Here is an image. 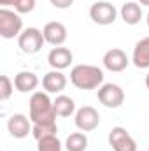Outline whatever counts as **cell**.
<instances>
[{
	"instance_id": "5bb4252c",
	"label": "cell",
	"mask_w": 149,
	"mask_h": 151,
	"mask_svg": "<svg viewBox=\"0 0 149 151\" xmlns=\"http://www.w3.org/2000/svg\"><path fill=\"white\" fill-rule=\"evenodd\" d=\"M39 86V77L35 72L30 70H21L14 76V88L19 93H30Z\"/></svg>"
},
{
	"instance_id": "277c9868",
	"label": "cell",
	"mask_w": 149,
	"mask_h": 151,
	"mask_svg": "<svg viewBox=\"0 0 149 151\" xmlns=\"http://www.w3.org/2000/svg\"><path fill=\"white\" fill-rule=\"evenodd\" d=\"M46 39L42 35V30H39L35 27H28L21 32V35L18 37V46L23 53L27 55H35L40 51V47L44 46Z\"/></svg>"
},
{
	"instance_id": "8fae6325",
	"label": "cell",
	"mask_w": 149,
	"mask_h": 151,
	"mask_svg": "<svg viewBox=\"0 0 149 151\" xmlns=\"http://www.w3.org/2000/svg\"><path fill=\"white\" fill-rule=\"evenodd\" d=\"M74 60V55L69 47H63V46H56L49 51L47 55V63L54 69V70H63L67 67H70Z\"/></svg>"
},
{
	"instance_id": "9a60e30c",
	"label": "cell",
	"mask_w": 149,
	"mask_h": 151,
	"mask_svg": "<svg viewBox=\"0 0 149 151\" xmlns=\"http://www.w3.org/2000/svg\"><path fill=\"white\" fill-rule=\"evenodd\" d=\"M132 62L137 69H149V37L140 39L135 44Z\"/></svg>"
},
{
	"instance_id": "30bf717a",
	"label": "cell",
	"mask_w": 149,
	"mask_h": 151,
	"mask_svg": "<svg viewBox=\"0 0 149 151\" xmlns=\"http://www.w3.org/2000/svg\"><path fill=\"white\" fill-rule=\"evenodd\" d=\"M102 62H104V67H105L107 70H111V72H123V70L128 67V63H130L126 53H125L123 49H119V47L109 49V51L104 55V60H102Z\"/></svg>"
},
{
	"instance_id": "cb8c5ba5",
	"label": "cell",
	"mask_w": 149,
	"mask_h": 151,
	"mask_svg": "<svg viewBox=\"0 0 149 151\" xmlns=\"http://www.w3.org/2000/svg\"><path fill=\"white\" fill-rule=\"evenodd\" d=\"M0 5H14V0H0Z\"/></svg>"
},
{
	"instance_id": "44dd1931",
	"label": "cell",
	"mask_w": 149,
	"mask_h": 151,
	"mask_svg": "<svg viewBox=\"0 0 149 151\" xmlns=\"http://www.w3.org/2000/svg\"><path fill=\"white\" fill-rule=\"evenodd\" d=\"M14 81L9 79V76H0V100H7L12 95Z\"/></svg>"
},
{
	"instance_id": "2e32d148",
	"label": "cell",
	"mask_w": 149,
	"mask_h": 151,
	"mask_svg": "<svg viewBox=\"0 0 149 151\" xmlns=\"http://www.w3.org/2000/svg\"><path fill=\"white\" fill-rule=\"evenodd\" d=\"M119 14H121V19H123L126 25H132V27L137 25V23H140V19H142V9H140V5L135 4V2H126V4H123Z\"/></svg>"
},
{
	"instance_id": "d6986e66",
	"label": "cell",
	"mask_w": 149,
	"mask_h": 151,
	"mask_svg": "<svg viewBox=\"0 0 149 151\" xmlns=\"http://www.w3.org/2000/svg\"><path fill=\"white\" fill-rule=\"evenodd\" d=\"M37 151H62V142L56 135L42 137L37 141Z\"/></svg>"
},
{
	"instance_id": "8992f818",
	"label": "cell",
	"mask_w": 149,
	"mask_h": 151,
	"mask_svg": "<svg viewBox=\"0 0 149 151\" xmlns=\"http://www.w3.org/2000/svg\"><path fill=\"white\" fill-rule=\"evenodd\" d=\"M116 16H117V11L109 0H98L90 7V18L97 25H102V27L112 25L116 21Z\"/></svg>"
},
{
	"instance_id": "83f0119b",
	"label": "cell",
	"mask_w": 149,
	"mask_h": 151,
	"mask_svg": "<svg viewBox=\"0 0 149 151\" xmlns=\"http://www.w3.org/2000/svg\"><path fill=\"white\" fill-rule=\"evenodd\" d=\"M148 151H149V150H148Z\"/></svg>"
},
{
	"instance_id": "4fadbf2b",
	"label": "cell",
	"mask_w": 149,
	"mask_h": 151,
	"mask_svg": "<svg viewBox=\"0 0 149 151\" xmlns=\"http://www.w3.org/2000/svg\"><path fill=\"white\" fill-rule=\"evenodd\" d=\"M67 86V77L62 70H49L47 74L42 77V88L46 93H60Z\"/></svg>"
},
{
	"instance_id": "e0dca14e",
	"label": "cell",
	"mask_w": 149,
	"mask_h": 151,
	"mask_svg": "<svg viewBox=\"0 0 149 151\" xmlns=\"http://www.w3.org/2000/svg\"><path fill=\"white\" fill-rule=\"evenodd\" d=\"M53 106H54L56 116H60V118H69L75 113V102L67 95H58L56 100L53 102Z\"/></svg>"
},
{
	"instance_id": "ac0fdd59",
	"label": "cell",
	"mask_w": 149,
	"mask_h": 151,
	"mask_svg": "<svg viewBox=\"0 0 149 151\" xmlns=\"http://www.w3.org/2000/svg\"><path fill=\"white\" fill-rule=\"evenodd\" d=\"M65 148H67V151H84L88 148V137L82 132H74L67 137Z\"/></svg>"
},
{
	"instance_id": "7402d4cb",
	"label": "cell",
	"mask_w": 149,
	"mask_h": 151,
	"mask_svg": "<svg viewBox=\"0 0 149 151\" xmlns=\"http://www.w3.org/2000/svg\"><path fill=\"white\" fill-rule=\"evenodd\" d=\"M35 7V0H18L14 4V11L19 12V14H27V12H32Z\"/></svg>"
},
{
	"instance_id": "4316f807",
	"label": "cell",
	"mask_w": 149,
	"mask_h": 151,
	"mask_svg": "<svg viewBox=\"0 0 149 151\" xmlns=\"http://www.w3.org/2000/svg\"><path fill=\"white\" fill-rule=\"evenodd\" d=\"M146 21H148V27H149V12H148V19H146Z\"/></svg>"
},
{
	"instance_id": "ffe728a7",
	"label": "cell",
	"mask_w": 149,
	"mask_h": 151,
	"mask_svg": "<svg viewBox=\"0 0 149 151\" xmlns=\"http://www.w3.org/2000/svg\"><path fill=\"white\" fill-rule=\"evenodd\" d=\"M56 132H58L56 123H53V125H32V135L35 137V141H40L42 137L56 135Z\"/></svg>"
},
{
	"instance_id": "d4e9b609",
	"label": "cell",
	"mask_w": 149,
	"mask_h": 151,
	"mask_svg": "<svg viewBox=\"0 0 149 151\" xmlns=\"http://www.w3.org/2000/svg\"><path fill=\"white\" fill-rule=\"evenodd\" d=\"M139 2H140L142 5H148V7H149V0H139Z\"/></svg>"
},
{
	"instance_id": "7a4b0ae2",
	"label": "cell",
	"mask_w": 149,
	"mask_h": 151,
	"mask_svg": "<svg viewBox=\"0 0 149 151\" xmlns=\"http://www.w3.org/2000/svg\"><path fill=\"white\" fill-rule=\"evenodd\" d=\"M70 83L79 90H95L104 84V70L95 65H75L70 70Z\"/></svg>"
},
{
	"instance_id": "9c48e42d",
	"label": "cell",
	"mask_w": 149,
	"mask_h": 151,
	"mask_svg": "<svg viewBox=\"0 0 149 151\" xmlns=\"http://www.w3.org/2000/svg\"><path fill=\"white\" fill-rule=\"evenodd\" d=\"M7 130H9L11 137L25 139L28 134H32V121L25 114H12L7 121Z\"/></svg>"
},
{
	"instance_id": "5b68a950",
	"label": "cell",
	"mask_w": 149,
	"mask_h": 151,
	"mask_svg": "<svg viewBox=\"0 0 149 151\" xmlns=\"http://www.w3.org/2000/svg\"><path fill=\"white\" fill-rule=\"evenodd\" d=\"M98 100L104 107L109 109H117L125 102V91L119 84L114 83H105L98 88Z\"/></svg>"
},
{
	"instance_id": "603a6c76",
	"label": "cell",
	"mask_w": 149,
	"mask_h": 151,
	"mask_svg": "<svg viewBox=\"0 0 149 151\" xmlns=\"http://www.w3.org/2000/svg\"><path fill=\"white\" fill-rule=\"evenodd\" d=\"M51 5H54L56 9H67L74 4V0H49Z\"/></svg>"
},
{
	"instance_id": "484cf974",
	"label": "cell",
	"mask_w": 149,
	"mask_h": 151,
	"mask_svg": "<svg viewBox=\"0 0 149 151\" xmlns=\"http://www.w3.org/2000/svg\"><path fill=\"white\" fill-rule=\"evenodd\" d=\"M146 88L149 90V72H148V76H146Z\"/></svg>"
},
{
	"instance_id": "52a82bcc",
	"label": "cell",
	"mask_w": 149,
	"mask_h": 151,
	"mask_svg": "<svg viewBox=\"0 0 149 151\" xmlns=\"http://www.w3.org/2000/svg\"><path fill=\"white\" fill-rule=\"evenodd\" d=\"M75 127L81 132H91L100 125V114L91 106H82L81 109L75 111Z\"/></svg>"
},
{
	"instance_id": "3957f363",
	"label": "cell",
	"mask_w": 149,
	"mask_h": 151,
	"mask_svg": "<svg viewBox=\"0 0 149 151\" xmlns=\"http://www.w3.org/2000/svg\"><path fill=\"white\" fill-rule=\"evenodd\" d=\"M23 32V19L19 18V12L0 9V35L4 39L19 37Z\"/></svg>"
},
{
	"instance_id": "6da1fadb",
	"label": "cell",
	"mask_w": 149,
	"mask_h": 151,
	"mask_svg": "<svg viewBox=\"0 0 149 151\" xmlns=\"http://www.w3.org/2000/svg\"><path fill=\"white\" fill-rule=\"evenodd\" d=\"M32 125H53L56 123V113L53 100L46 91H35L28 102Z\"/></svg>"
},
{
	"instance_id": "7c38bea8",
	"label": "cell",
	"mask_w": 149,
	"mask_h": 151,
	"mask_svg": "<svg viewBox=\"0 0 149 151\" xmlns=\"http://www.w3.org/2000/svg\"><path fill=\"white\" fill-rule=\"evenodd\" d=\"M42 35H44L47 44H51L54 47L56 46H63V42L67 40V28L60 21H49L42 28Z\"/></svg>"
},
{
	"instance_id": "ba28073f",
	"label": "cell",
	"mask_w": 149,
	"mask_h": 151,
	"mask_svg": "<svg viewBox=\"0 0 149 151\" xmlns=\"http://www.w3.org/2000/svg\"><path fill=\"white\" fill-rule=\"evenodd\" d=\"M109 146L114 151H137V142L123 127H114L109 132Z\"/></svg>"
}]
</instances>
